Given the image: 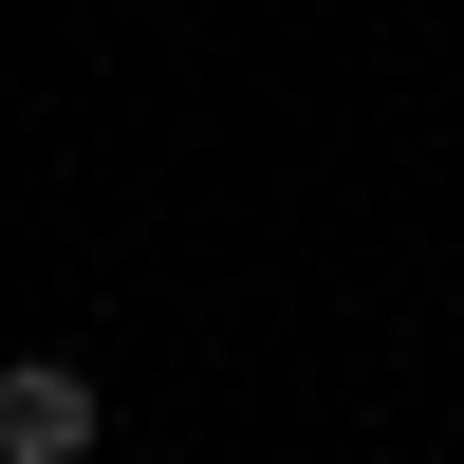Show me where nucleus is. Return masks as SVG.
Instances as JSON below:
<instances>
[{
    "label": "nucleus",
    "instance_id": "nucleus-1",
    "mask_svg": "<svg viewBox=\"0 0 464 464\" xmlns=\"http://www.w3.org/2000/svg\"><path fill=\"white\" fill-rule=\"evenodd\" d=\"M93 428H111V409H93L74 353H19V372H0V464H93Z\"/></svg>",
    "mask_w": 464,
    "mask_h": 464
}]
</instances>
